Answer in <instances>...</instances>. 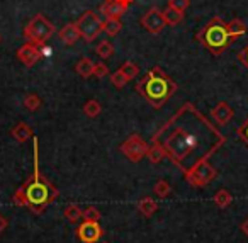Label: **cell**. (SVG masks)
<instances>
[{"mask_svg": "<svg viewBox=\"0 0 248 243\" xmlns=\"http://www.w3.org/2000/svg\"><path fill=\"white\" fill-rule=\"evenodd\" d=\"M153 141L162 145L167 157L186 175L216 153L226 143V136L196 106L187 102L156 131Z\"/></svg>", "mask_w": 248, "mask_h": 243, "instance_id": "obj_1", "label": "cell"}, {"mask_svg": "<svg viewBox=\"0 0 248 243\" xmlns=\"http://www.w3.org/2000/svg\"><path fill=\"white\" fill-rule=\"evenodd\" d=\"M34 143V170L29 175V178L12 195V202L16 206L29 208L36 214H41L46 211L53 201L60 195V191L41 174L39 168V141L38 138H32Z\"/></svg>", "mask_w": 248, "mask_h": 243, "instance_id": "obj_2", "label": "cell"}, {"mask_svg": "<svg viewBox=\"0 0 248 243\" xmlns=\"http://www.w3.org/2000/svg\"><path fill=\"white\" fill-rule=\"evenodd\" d=\"M135 89L146 102L152 104L155 109H160L172 99L179 87L162 68L155 66L140 82H136Z\"/></svg>", "mask_w": 248, "mask_h": 243, "instance_id": "obj_3", "label": "cell"}, {"mask_svg": "<svg viewBox=\"0 0 248 243\" xmlns=\"http://www.w3.org/2000/svg\"><path fill=\"white\" fill-rule=\"evenodd\" d=\"M197 41L206 49H209L213 55H221L231 45V38L228 34V24L223 19L213 17L197 32Z\"/></svg>", "mask_w": 248, "mask_h": 243, "instance_id": "obj_4", "label": "cell"}, {"mask_svg": "<svg viewBox=\"0 0 248 243\" xmlns=\"http://www.w3.org/2000/svg\"><path fill=\"white\" fill-rule=\"evenodd\" d=\"M53 32H55V26L43 14H38L24 28V38L26 41L32 43V45H45L53 36Z\"/></svg>", "mask_w": 248, "mask_h": 243, "instance_id": "obj_5", "label": "cell"}, {"mask_svg": "<svg viewBox=\"0 0 248 243\" xmlns=\"http://www.w3.org/2000/svg\"><path fill=\"white\" fill-rule=\"evenodd\" d=\"M216 175H217L216 168H214L207 160H204L187 172L186 180L189 182L192 187L199 189V187H206V185H209L211 182L216 178Z\"/></svg>", "mask_w": 248, "mask_h": 243, "instance_id": "obj_6", "label": "cell"}, {"mask_svg": "<svg viewBox=\"0 0 248 243\" xmlns=\"http://www.w3.org/2000/svg\"><path fill=\"white\" fill-rule=\"evenodd\" d=\"M75 24H77V28H78L80 38H83V41H87V43L93 41V39L102 32V21H100L95 12H92V11L83 12V16Z\"/></svg>", "mask_w": 248, "mask_h": 243, "instance_id": "obj_7", "label": "cell"}, {"mask_svg": "<svg viewBox=\"0 0 248 243\" xmlns=\"http://www.w3.org/2000/svg\"><path fill=\"white\" fill-rule=\"evenodd\" d=\"M121 153L126 158H129L131 162H140L141 158L146 157V151H148V145L138 136V134H131L128 140L124 141L119 146Z\"/></svg>", "mask_w": 248, "mask_h": 243, "instance_id": "obj_8", "label": "cell"}, {"mask_svg": "<svg viewBox=\"0 0 248 243\" xmlns=\"http://www.w3.org/2000/svg\"><path fill=\"white\" fill-rule=\"evenodd\" d=\"M104 236V229L99 221H83L77 228V238L82 243H99Z\"/></svg>", "mask_w": 248, "mask_h": 243, "instance_id": "obj_9", "label": "cell"}, {"mask_svg": "<svg viewBox=\"0 0 248 243\" xmlns=\"http://www.w3.org/2000/svg\"><path fill=\"white\" fill-rule=\"evenodd\" d=\"M141 26L148 32H152V34H158V32H162L167 26L165 17H163V12L156 7H152L145 16H143Z\"/></svg>", "mask_w": 248, "mask_h": 243, "instance_id": "obj_10", "label": "cell"}, {"mask_svg": "<svg viewBox=\"0 0 248 243\" xmlns=\"http://www.w3.org/2000/svg\"><path fill=\"white\" fill-rule=\"evenodd\" d=\"M129 5H126L121 0H106V4L100 7V14H104L106 19H119L126 14Z\"/></svg>", "mask_w": 248, "mask_h": 243, "instance_id": "obj_11", "label": "cell"}, {"mask_svg": "<svg viewBox=\"0 0 248 243\" xmlns=\"http://www.w3.org/2000/svg\"><path fill=\"white\" fill-rule=\"evenodd\" d=\"M17 58L21 60V63L24 66H32L41 58V51H39V49L36 48V45H32V43H26L24 46L19 48Z\"/></svg>", "mask_w": 248, "mask_h": 243, "instance_id": "obj_12", "label": "cell"}, {"mask_svg": "<svg viewBox=\"0 0 248 243\" xmlns=\"http://www.w3.org/2000/svg\"><path fill=\"white\" fill-rule=\"evenodd\" d=\"M233 116H234V111L228 102H219L217 106H214L213 111H211V117H213L214 123L219 124V126L228 124L231 119H233Z\"/></svg>", "mask_w": 248, "mask_h": 243, "instance_id": "obj_13", "label": "cell"}, {"mask_svg": "<svg viewBox=\"0 0 248 243\" xmlns=\"http://www.w3.org/2000/svg\"><path fill=\"white\" fill-rule=\"evenodd\" d=\"M80 38V32H78V28L77 24H66L65 28L60 31V39L65 43L66 46H72L78 41Z\"/></svg>", "mask_w": 248, "mask_h": 243, "instance_id": "obj_14", "label": "cell"}, {"mask_svg": "<svg viewBox=\"0 0 248 243\" xmlns=\"http://www.w3.org/2000/svg\"><path fill=\"white\" fill-rule=\"evenodd\" d=\"M11 134L16 141H19V143H26V141H29L32 138V130L26 123H19L12 128Z\"/></svg>", "mask_w": 248, "mask_h": 243, "instance_id": "obj_15", "label": "cell"}, {"mask_svg": "<svg viewBox=\"0 0 248 243\" xmlns=\"http://www.w3.org/2000/svg\"><path fill=\"white\" fill-rule=\"evenodd\" d=\"M247 24L240 19H233L231 22H228V34H230L231 41H236V39L243 38L247 34Z\"/></svg>", "mask_w": 248, "mask_h": 243, "instance_id": "obj_16", "label": "cell"}, {"mask_svg": "<svg viewBox=\"0 0 248 243\" xmlns=\"http://www.w3.org/2000/svg\"><path fill=\"white\" fill-rule=\"evenodd\" d=\"M136 209H138L145 218H152V216L158 211V204H156V201H153L152 197H143L138 201Z\"/></svg>", "mask_w": 248, "mask_h": 243, "instance_id": "obj_17", "label": "cell"}, {"mask_svg": "<svg viewBox=\"0 0 248 243\" xmlns=\"http://www.w3.org/2000/svg\"><path fill=\"white\" fill-rule=\"evenodd\" d=\"M146 157H148V160L152 162V163H160V162H162L163 158L167 157V155H165V150H163L162 145L156 143V141H153L152 146H148Z\"/></svg>", "mask_w": 248, "mask_h": 243, "instance_id": "obj_18", "label": "cell"}, {"mask_svg": "<svg viewBox=\"0 0 248 243\" xmlns=\"http://www.w3.org/2000/svg\"><path fill=\"white\" fill-rule=\"evenodd\" d=\"M93 66H95V63H93L90 58H82L75 65V70H77V73H78L80 77H83V79H89V77L93 75Z\"/></svg>", "mask_w": 248, "mask_h": 243, "instance_id": "obj_19", "label": "cell"}, {"mask_svg": "<svg viewBox=\"0 0 248 243\" xmlns=\"http://www.w3.org/2000/svg\"><path fill=\"white\" fill-rule=\"evenodd\" d=\"M123 29V24H121L119 19H106V21L102 22V31L106 32L107 36H116L119 34V31Z\"/></svg>", "mask_w": 248, "mask_h": 243, "instance_id": "obj_20", "label": "cell"}, {"mask_svg": "<svg viewBox=\"0 0 248 243\" xmlns=\"http://www.w3.org/2000/svg\"><path fill=\"white\" fill-rule=\"evenodd\" d=\"M231 202H233V195H231L230 191H226V189H221V191H217L216 194H214V204H216L217 208L224 209V208H228Z\"/></svg>", "mask_w": 248, "mask_h": 243, "instance_id": "obj_21", "label": "cell"}, {"mask_svg": "<svg viewBox=\"0 0 248 243\" xmlns=\"http://www.w3.org/2000/svg\"><path fill=\"white\" fill-rule=\"evenodd\" d=\"M163 17H165V22L169 26H177L184 21V12H179L172 7H167L165 11H163Z\"/></svg>", "mask_w": 248, "mask_h": 243, "instance_id": "obj_22", "label": "cell"}, {"mask_svg": "<svg viewBox=\"0 0 248 243\" xmlns=\"http://www.w3.org/2000/svg\"><path fill=\"white\" fill-rule=\"evenodd\" d=\"M100 113H102V106H100L99 100L95 99H90L85 102V106H83V114H85L87 117H97L100 116Z\"/></svg>", "mask_w": 248, "mask_h": 243, "instance_id": "obj_23", "label": "cell"}, {"mask_svg": "<svg viewBox=\"0 0 248 243\" xmlns=\"http://www.w3.org/2000/svg\"><path fill=\"white\" fill-rule=\"evenodd\" d=\"M63 216H65V219L68 223H77L82 219V209L78 208L77 204H70L65 208V211H63Z\"/></svg>", "mask_w": 248, "mask_h": 243, "instance_id": "obj_24", "label": "cell"}, {"mask_svg": "<svg viewBox=\"0 0 248 243\" xmlns=\"http://www.w3.org/2000/svg\"><path fill=\"white\" fill-rule=\"evenodd\" d=\"M153 191H155V194L158 195V197L165 199L167 195H170L172 187H170V184L165 180V178H160V180H156L155 185H153Z\"/></svg>", "mask_w": 248, "mask_h": 243, "instance_id": "obj_25", "label": "cell"}, {"mask_svg": "<svg viewBox=\"0 0 248 243\" xmlns=\"http://www.w3.org/2000/svg\"><path fill=\"white\" fill-rule=\"evenodd\" d=\"M121 72L124 73V75L128 77V80H133V79H136L138 77V73H140V68H138V65L136 63H133V62H126L123 66H121Z\"/></svg>", "mask_w": 248, "mask_h": 243, "instance_id": "obj_26", "label": "cell"}, {"mask_svg": "<svg viewBox=\"0 0 248 243\" xmlns=\"http://www.w3.org/2000/svg\"><path fill=\"white\" fill-rule=\"evenodd\" d=\"M24 107L28 111H31V113H34V111H38L41 107V99L36 94H29L24 99Z\"/></svg>", "mask_w": 248, "mask_h": 243, "instance_id": "obj_27", "label": "cell"}, {"mask_svg": "<svg viewBox=\"0 0 248 243\" xmlns=\"http://www.w3.org/2000/svg\"><path fill=\"white\" fill-rule=\"evenodd\" d=\"M100 218H102V214H100L99 209L93 208V206H89V208L82 211V219H83V221H99Z\"/></svg>", "mask_w": 248, "mask_h": 243, "instance_id": "obj_28", "label": "cell"}, {"mask_svg": "<svg viewBox=\"0 0 248 243\" xmlns=\"http://www.w3.org/2000/svg\"><path fill=\"white\" fill-rule=\"evenodd\" d=\"M95 53L100 56V58H110V56H112V53H114V48H112V45H110L109 41H102L99 46H97Z\"/></svg>", "mask_w": 248, "mask_h": 243, "instance_id": "obj_29", "label": "cell"}, {"mask_svg": "<svg viewBox=\"0 0 248 243\" xmlns=\"http://www.w3.org/2000/svg\"><path fill=\"white\" fill-rule=\"evenodd\" d=\"M110 82H112L114 87H117V89H123V87L128 83V77L124 75L121 70H117V72H114L112 75H110Z\"/></svg>", "mask_w": 248, "mask_h": 243, "instance_id": "obj_30", "label": "cell"}, {"mask_svg": "<svg viewBox=\"0 0 248 243\" xmlns=\"http://www.w3.org/2000/svg\"><path fill=\"white\" fill-rule=\"evenodd\" d=\"M190 5V0H169V7L175 9L179 12H186V9Z\"/></svg>", "mask_w": 248, "mask_h": 243, "instance_id": "obj_31", "label": "cell"}, {"mask_svg": "<svg viewBox=\"0 0 248 243\" xmlns=\"http://www.w3.org/2000/svg\"><path fill=\"white\" fill-rule=\"evenodd\" d=\"M107 73H109V68H107L106 63H97V65L93 66V75H95L97 79H102Z\"/></svg>", "mask_w": 248, "mask_h": 243, "instance_id": "obj_32", "label": "cell"}, {"mask_svg": "<svg viewBox=\"0 0 248 243\" xmlns=\"http://www.w3.org/2000/svg\"><path fill=\"white\" fill-rule=\"evenodd\" d=\"M238 136H240V140L248 146V119L238 128Z\"/></svg>", "mask_w": 248, "mask_h": 243, "instance_id": "obj_33", "label": "cell"}, {"mask_svg": "<svg viewBox=\"0 0 248 243\" xmlns=\"http://www.w3.org/2000/svg\"><path fill=\"white\" fill-rule=\"evenodd\" d=\"M238 60H240L241 63H243V66L248 70V45L245 46L243 49H241L240 53H238Z\"/></svg>", "mask_w": 248, "mask_h": 243, "instance_id": "obj_34", "label": "cell"}, {"mask_svg": "<svg viewBox=\"0 0 248 243\" xmlns=\"http://www.w3.org/2000/svg\"><path fill=\"white\" fill-rule=\"evenodd\" d=\"M7 225H9L7 218H5V216L0 214V235H2V233L5 231V228H7Z\"/></svg>", "mask_w": 248, "mask_h": 243, "instance_id": "obj_35", "label": "cell"}, {"mask_svg": "<svg viewBox=\"0 0 248 243\" xmlns=\"http://www.w3.org/2000/svg\"><path fill=\"white\" fill-rule=\"evenodd\" d=\"M240 228H241V231H243V233H245V235H247V236H248V218H247V219H245V221H243V223H241V226H240Z\"/></svg>", "mask_w": 248, "mask_h": 243, "instance_id": "obj_36", "label": "cell"}, {"mask_svg": "<svg viewBox=\"0 0 248 243\" xmlns=\"http://www.w3.org/2000/svg\"><path fill=\"white\" fill-rule=\"evenodd\" d=\"M0 39H2V38H0Z\"/></svg>", "mask_w": 248, "mask_h": 243, "instance_id": "obj_37", "label": "cell"}]
</instances>
